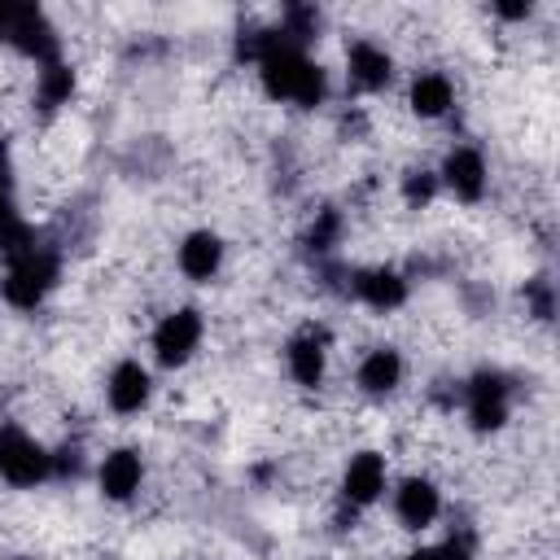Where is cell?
<instances>
[{"mask_svg":"<svg viewBox=\"0 0 560 560\" xmlns=\"http://www.w3.org/2000/svg\"><path fill=\"white\" fill-rule=\"evenodd\" d=\"M13 219V206H9V166H4V149H0V223Z\"/></svg>","mask_w":560,"mask_h":560,"instance_id":"23","label":"cell"},{"mask_svg":"<svg viewBox=\"0 0 560 560\" xmlns=\"http://www.w3.org/2000/svg\"><path fill=\"white\" fill-rule=\"evenodd\" d=\"M219 258H223V245H219L214 232H192V236L179 245V267H184V276H192V280H210V276L219 271Z\"/></svg>","mask_w":560,"mask_h":560,"instance_id":"9","label":"cell"},{"mask_svg":"<svg viewBox=\"0 0 560 560\" xmlns=\"http://www.w3.org/2000/svg\"><path fill=\"white\" fill-rule=\"evenodd\" d=\"M389 57L376 48V44H354L350 48V79L359 88H385L389 83Z\"/></svg>","mask_w":560,"mask_h":560,"instance_id":"15","label":"cell"},{"mask_svg":"<svg viewBox=\"0 0 560 560\" xmlns=\"http://www.w3.org/2000/svg\"><path fill=\"white\" fill-rule=\"evenodd\" d=\"M197 337H201V315H197V311H175V315H166V319L158 324L153 350H158L162 363H184V359L192 354Z\"/></svg>","mask_w":560,"mask_h":560,"instance_id":"5","label":"cell"},{"mask_svg":"<svg viewBox=\"0 0 560 560\" xmlns=\"http://www.w3.org/2000/svg\"><path fill=\"white\" fill-rule=\"evenodd\" d=\"M398 516H402V525H411V529L429 525V521L438 516V490H433L429 481H407V486L398 490Z\"/></svg>","mask_w":560,"mask_h":560,"instance_id":"14","label":"cell"},{"mask_svg":"<svg viewBox=\"0 0 560 560\" xmlns=\"http://www.w3.org/2000/svg\"><path fill=\"white\" fill-rule=\"evenodd\" d=\"M398 376H402V363H398L394 350H372V354L363 359V368H359V385H363L368 394H385V389H394Z\"/></svg>","mask_w":560,"mask_h":560,"instance_id":"16","label":"cell"},{"mask_svg":"<svg viewBox=\"0 0 560 560\" xmlns=\"http://www.w3.org/2000/svg\"><path fill=\"white\" fill-rule=\"evenodd\" d=\"M52 472V455H44L18 424H0V477L13 486H35Z\"/></svg>","mask_w":560,"mask_h":560,"instance_id":"4","label":"cell"},{"mask_svg":"<svg viewBox=\"0 0 560 560\" xmlns=\"http://www.w3.org/2000/svg\"><path fill=\"white\" fill-rule=\"evenodd\" d=\"M258 66H262V83H267L271 96H289L298 105H319L324 101V88H328L324 83V70L315 61H306L302 48L284 44L280 31H276V44L262 52Z\"/></svg>","mask_w":560,"mask_h":560,"instance_id":"1","label":"cell"},{"mask_svg":"<svg viewBox=\"0 0 560 560\" xmlns=\"http://www.w3.org/2000/svg\"><path fill=\"white\" fill-rule=\"evenodd\" d=\"M433 188H438V179H433L429 171H411V175H407V184H402L407 201H429V197H433Z\"/></svg>","mask_w":560,"mask_h":560,"instance_id":"21","label":"cell"},{"mask_svg":"<svg viewBox=\"0 0 560 560\" xmlns=\"http://www.w3.org/2000/svg\"><path fill=\"white\" fill-rule=\"evenodd\" d=\"M381 490H385V459L372 455V451L354 455L350 468H346V499L350 503H372Z\"/></svg>","mask_w":560,"mask_h":560,"instance_id":"8","label":"cell"},{"mask_svg":"<svg viewBox=\"0 0 560 560\" xmlns=\"http://www.w3.org/2000/svg\"><path fill=\"white\" fill-rule=\"evenodd\" d=\"M442 175H446V184L455 188V197H464V201H477L481 188H486V162H481L477 149H455V153L446 158Z\"/></svg>","mask_w":560,"mask_h":560,"instance_id":"7","label":"cell"},{"mask_svg":"<svg viewBox=\"0 0 560 560\" xmlns=\"http://www.w3.org/2000/svg\"><path fill=\"white\" fill-rule=\"evenodd\" d=\"M52 472H61V477L70 472V477H74V472H79V451H57V455H52Z\"/></svg>","mask_w":560,"mask_h":560,"instance_id":"24","label":"cell"},{"mask_svg":"<svg viewBox=\"0 0 560 560\" xmlns=\"http://www.w3.org/2000/svg\"><path fill=\"white\" fill-rule=\"evenodd\" d=\"M411 560H468V538H451V542H442V547H424V551H416Z\"/></svg>","mask_w":560,"mask_h":560,"instance_id":"20","label":"cell"},{"mask_svg":"<svg viewBox=\"0 0 560 560\" xmlns=\"http://www.w3.org/2000/svg\"><path fill=\"white\" fill-rule=\"evenodd\" d=\"M337 236H341V214H337V210H319L315 223H311V232H306V245H311L315 254H324V249L337 245Z\"/></svg>","mask_w":560,"mask_h":560,"instance_id":"19","label":"cell"},{"mask_svg":"<svg viewBox=\"0 0 560 560\" xmlns=\"http://www.w3.org/2000/svg\"><path fill=\"white\" fill-rule=\"evenodd\" d=\"M411 105H416V114L438 118V114L451 105V83H446L442 74H420L416 88H411Z\"/></svg>","mask_w":560,"mask_h":560,"instance_id":"17","label":"cell"},{"mask_svg":"<svg viewBox=\"0 0 560 560\" xmlns=\"http://www.w3.org/2000/svg\"><path fill=\"white\" fill-rule=\"evenodd\" d=\"M289 372H293L298 385H319V376H324V332L306 328L302 337H293V346H289Z\"/></svg>","mask_w":560,"mask_h":560,"instance_id":"11","label":"cell"},{"mask_svg":"<svg viewBox=\"0 0 560 560\" xmlns=\"http://www.w3.org/2000/svg\"><path fill=\"white\" fill-rule=\"evenodd\" d=\"M0 39H9L18 52H26L44 66L57 61V35L35 4H0Z\"/></svg>","mask_w":560,"mask_h":560,"instance_id":"3","label":"cell"},{"mask_svg":"<svg viewBox=\"0 0 560 560\" xmlns=\"http://www.w3.org/2000/svg\"><path fill=\"white\" fill-rule=\"evenodd\" d=\"M52 280H57V254H52L48 245H39V241H35L26 254L9 258L4 298H9L13 306H39V302H44V293L52 289Z\"/></svg>","mask_w":560,"mask_h":560,"instance_id":"2","label":"cell"},{"mask_svg":"<svg viewBox=\"0 0 560 560\" xmlns=\"http://www.w3.org/2000/svg\"><path fill=\"white\" fill-rule=\"evenodd\" d=\"M354 293H359L368 306L389 311V306H402L407 280H402L398 271H359V276H354Z\"/></svg>","mask_w":560,"mask_h":560,"instance_id":"10","label":"cell"},{"mask_svg":"<svg viewBox=\"0 0 560 560\" xmlns=\"http://www.w3.org/2000/svg\"><path fill=\"white\" fill-rule=\"evenodd\" d=\"M70 92H74V74H70V66L48 61V66L39 70V105H44V109H57L61 101H70Z\"/></svg>","mask_w":560,"mask_h":560,"instance_id":"18","label":"cell"},{"mask_svg":"<svg viewBox=\"0 0 560 560\" xmlns=\"http://www.w3.org/2000/svg\"><path fill=\"white\" fill-rule=\"evenodd\" d=\"M529 306H534L538 319H551V284L547 280H534L529 284Z\"/></svg>","mask_w":560,"mask_h":560,"instance_id":"22","label":"cell"},{"mask_svg":"<svg viewBox=\"0 0 560 560\" xmlns=\"http://www.w3.org/2000/svg\"><path fill=\"white\" fill-rule=\"evenodd\" d=\"M149 398V372L140 363H118L109 376V402L114 411H140Z\"/></svg>","mask_w":560,"mask_h":560,"instance_id":"12","label":"cell"},{"mask_svg":"<svg viewBox=\"0 0 560 560\" xmlns=\"http://www.w3.org/2000/svg\"><path fill=\"white\" fill-rule=\"evenodd\" d=\"M18 560H26V556H18Z\"/></svg>","mask_w":560,"mask_h":560,"instance_id":"25","label":"cell"},{"mask_svg":"<svg viewBox=\"0 0 560 560\" xmlns=\"http://www.w3.org/2000/svg\"><path fill=\"white\" fill-rule=\"evenodd\" d=\"M468 416L477 429H499L508 416V381L499 372H481L468 385Z\"/></svg>","mask_w":560,"mask_h":560,"instance_id":"6","label":"cell"},{"mask_svg":"<svg viewBox=\"0 0 560 560\" xmlns=\"http://www.w3.org/2000/svg\"><path fill=\"white\" fill-rule=\"evenodd\" d=\"M136 486H140V455H136V451H114V455H105V464H101V490H105L109 499H131Z\"/></svg>","mask_w":560,"mask_h":560,"instance_id":"13","label":"cell"}]
</instances>
